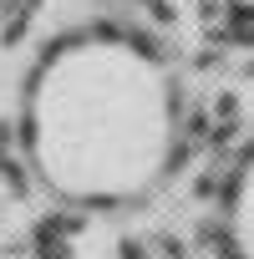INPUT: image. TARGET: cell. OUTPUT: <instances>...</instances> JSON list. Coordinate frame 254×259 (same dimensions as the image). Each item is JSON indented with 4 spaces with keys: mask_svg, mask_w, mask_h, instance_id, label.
Listing matches in <instances>:
<instances>
[{
    "mask_svg": "<svg viewBox=\"0 0 254 259\" xmlns=\"http://www.w3.org/2000/svg\"><path fill=\"white\" fill-rule=\"evenodd\" d=\"M168 127L163 71L112 36L61 46L31 92L36 163L71 198H127L153 183Z\"/></svg>",
    "mask_w": 254,
    "mask_h": 259,
    "instance_id": "6da1fadb",
    "label": "cell"
},
{
    "mask_svg": "<svg viewBox=\"0 0 254 259\" xmlns=\"http://www.w3.org/2000/svg\"><path fill=\"white\" fill-rule=\"evenodd\" d=\"M229 244L239 259H254V163L244 168V178L229 198Z\"/></svg>",
    "mask_w": 254,
    "mask_h": 259,
    "instance_id": "7a4b0ae2",
    "label": "cell"
}]
</instances>
